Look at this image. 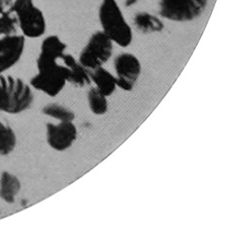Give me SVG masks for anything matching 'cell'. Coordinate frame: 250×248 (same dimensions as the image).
<instances>
[{
    "label": "cell",
    "mask_w": 250,
    "mask_h": 248,
    "mask_svg": "<svg viewBox=\"0 0 250 248\" xmlns=\"http://www.w3.org/2000/svg\"><path fill=\"white\" fill-rule=\"evenodd\" d=\"M98 19L101 31L105 33L114 44L125 48L132 43V28L125 18L117 0H101Z\"/></svg>",
    "instance_id": "obj_1"
},
{
    "label": "cell",
    "mask_w": 250,
    "mask_h": 248,
    "mask_svg": "<svg viewBox=\"0 0 250 248\" xmlns=\"http://www.w3.org/2000/svg\"><path fill=\"white\" fill-rule=\"evenodd\" d=\"M37 73L30 79V86L50 96H57L67 83L68 69L63 62L38 55Z\"/></svg>",
    "instance_id": "obj_2"
},
{
    "label": "cell",
    "mask_w": 250,
    "mask_h": 248,
    "mask_svg": "<svg viewBox=\"0 0 250 248\" xmlns=\"http://www.w3.org/2000/svg\"><path fill=\"white\" fill-rule=\"evenodd\" d=\"M34 100L31 86L22 79L0 74V112L19 114L29 109Z\"/></svg>",
    "instance_id": "obj_3"
},
{
    "label": "cell",
    "mask_w": 250,
    "mask_h": 248,
    "mask_svg": "<svg viewBox=\"0 0 250 248\" xmlns=\"http://www.w3.org/2000/svg\"><path fill=\"white\" fill-rule=\"evenodd\" d=\"M11 10L16 15L19 30L26 38H39L46 31V19L34 0H14Z\"/></svg>",
    "instance_id": "obj_4"
},
{
    "label": "cell",
    "mask_w": 250,
    "mask_h": 248,
    "mask_svg": "<svg viewBox=\"0 0 250 248\" xmlns=\"http://www.w3.org/2000/svg\"><path fill=\"white\" fill-rule=\"evenodd\" d=\"M113 44L105 33L101 30L95 31L80 51L78 61L88 70L103 66L112 56Z\"/></svg>",
    "instance_id": "obj_5"
},
{
    "label": "cell",
    "mask_w": 250,
    "mask_h": 248,
    "mask_svg": "<svg viewBox=\"0 0 250 248\" xmlns=\"http://www.w3.org/2000/svg\"><path fill=\"white\" fill-rule=\"evenodd\" d=\"M208 0H159V15L173 22H190L206 10Z\"/></svg>",
    "instance_id": "obj_6"
},
{
    "label": "cell",
    "mask_w": 250,
    "mask_h": 248,
    "mask_svg": "<svg viewBox=\"0 0 250 248\" xmlns=\"http://www.w3.org/2000/svg\"><path fill=\"white\" fill-rule=\"evenodd\" d=\"M114 70L117 88L124 91H131L141 75V62L136 55L129 52H122L114 59Z\"/></svg>",
    "instance_id": "obj_7"
},
{
    "label": "cell",
    "mask_w": 250,
    "mask_h": 248,
    "mask_svg": "<svg viewBox=\"0 0 250 248\" xmlns=\"http://www.w3.org/2000/svg\"><path fill=\"white\" fill-rule=\"evenodd\" d=\"M78 131L73 121H58L46 123V141L55 151L69 149L77 139Z\"/></svg>",
    "instance_id": "obj_8"
},
{
    "label": "cell",
    "mask_w": 250,
    "mask_h": 248,
    "mask_svg": "<svg viewBox=\"0 0 250 248\" xmlns=\"http://www.w3.org/2000/svg\"><path fill=\"white\" fill-rule=\"evenodd\" d=\"M25 49V37L21 34L0 38V74H3L22 57Z\"/></svg>",
    "instance_id": "obj_9"
},
{
    "label": "cell",
    "mask_w": 250,
    "mask_h": 248,
    "mask_svg": "<svg viewBox=\"0 0 250 248\" xmlns=\"http://www.w3.org/2000/svg\"><path fill=\"white\" fill-rule=\"evenodd\" d=\"M61 61L68 69L67 82L75 87L82 88L91 83L90 70L83 66L78 59H75L71 54L65 53Z\"/></svg>",
    "instance_id": "obj_10"
},
{
    "label": "cell",
    "mask_w": 250,
    "mask_h": 248,
    "mask_svg": "<svg viewBox=\"0 0 250 248\" xmlns=\"http://www.w3.org/2000/svg\"><path fill=\"white\" fill-rule=\"evenodd\" d=\"M21 190V181L13 173L3 171L0 175V198L6 203H14Z\"/></svg>",
    "instance_id": "obj_11"
},
{
    "label": "cell",
    "mask_w": 250,
    "mask_h": 248,
    "mask_svg": "<svg viewBox=\"0 0 250 248\" xmlns=\"http://www.w3.org/2000/svg\"><path fill=\"white\" fill-rule=\"evenodd\" d=\"M90 77L91 82L95 84V87L107 97L112 95L117 89L116 76L103 66L90 70Z\"/></svg>",
    "instance_id": "obj_12"
},
{
    "label": "cell",
    "mask_w": 250,
    "mask_h": 248,
    "mask_svg": "<svg viewBox=\"0 0 250 248\" xmlns=\"http://www.w3.org/2000/svg\"><path fill=\"white\" fill-rule=\"evenodd\" d=\"M133 23L135 28L143 34L159 33L164 30L162 19L149 12H137L134 16Z\"/></svg>",
    "instance_id": "obj_13"
},
{
    "label": "cell",
    "mask_w": 250,
    "mask_h": 248,
    "mask_svg": "<svg viewBox=\"0 0 250 248\" xmlns=\"http://www.w3.org/2000/svg\"><path fill=\"white\" fill-rule=\"evenodd\" d=\"M67 45L57 35H49L45 37L40 46V55L49 58L61 59L66 53Z\"/></svg>",
    "instance_id": "obj_14"
},
{
    "label": "cell",
    "mask_w": 250,
    "mask_h": 248,
    "mask_svg": "<svg viewBox=\"0 0 250 248\" xmlns=\"http://www.w3.org/2000/svg\"><path fill=\"white\" fill-rule=\"evenodd\" d=\"M17 137L8 123L0 119V156L10 154L16 147Z\"/></svg>",
    "instance_id": "obj_15"
},
{
    "label": "cell",
    "mask_w": 250,
    "mask_h": 248,
    "mask_svg": "<svg viewBox=\"0 0 250 248\" xmlns=\"http://www.w3.org/2000/svg\"><path fill=\"white\" fill-rule=\"evenodd\" d=\"M88 105L91 112L95 115H104L108 111V100L107 96L102 93L98 88L91 87L87 93Z\"/></svg>",
    "instance_id": "obj_16"
},
{
    "label": "cell",
    "mask_w": 250,
    "mask_h": 248,
    "mask_svg": "<svg viewBox=\"0 0 250 248\" xmlns=\"http://www.w3.org/2000/svg\"><path fill=\"white\" fill-rule=\"evenodd\" d=\"M42 113L57 121H74L75 113L67 106L59 103H49L42 108Z\"/></svg>",
    "instance_id": "obj_17"
},
{
    "label": "cell",
    "mask_w": 250,
    "mask_h": 248,
    "mask_svg": "<svg viewBox=\"0 0 250 248\" xmlns=\"http://www.w3.org/2000/svg\"><path fill=\"white\" fill-rule=\"evenodd\" d=\"M19 30L16 15L12 10L0 14V35L10 36Z\"/></svg>",
    "instance_id": "obj_18"
},
{
    "label": "cell",
    "mask_w": 250,
    "mask_h": 248,
    "mask_svg": "<svg viewBox=\"0 0 250 248\" xmlns=\"http://www.w3.org/2000/svg\"><path fill=\"white\" fill-rule=\"evenodd\" d=\"M14 0H0V14L11 10Z\"/></svg>",
    "instance_id": "obj_19"
}]
</instances>
